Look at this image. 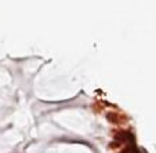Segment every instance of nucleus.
<instances>
[{
	"label": "nucleus",
	"mask_w": 156,
	"mask_h": 153,
	"mask_svg": "<svg viewBox=\"0 0 156 153\" xmlns=\"http://www.w3.org/2000/svg\"><path fill=\"white\" fill-rule=\"evenodd\" d=\"M120 153H140V152L137 150V148L134 146V145H131V146L126 148V149H124L123 152H120Z\"/></svg>",
	"instance_id": "f257e3e1"
}]
</instances>
